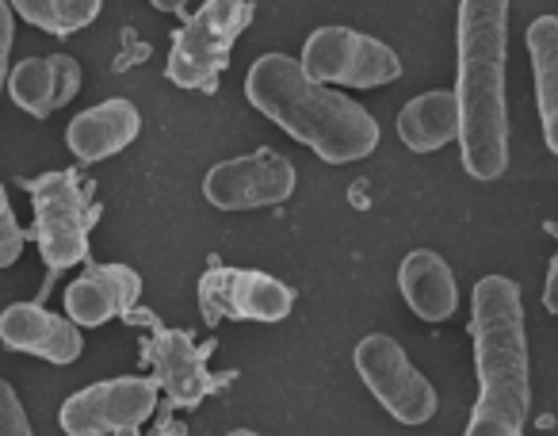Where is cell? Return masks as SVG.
Listing matches in <instances>:
<instances>
[{"instance_id":"cell-1","label":"cell","mask_w":558,"mask_h":436,"mask_svg":"<svg viewBox=\"0 0 558 436\" xmlns=\"http://www.w3.org/2000/svg\"><path fill=\"white\" fill-rule=\"evenodd\" d=\"M505 55L509 0H459V149L474 180H497L509 169Z\"/></svg>"},{"instance_id":"cell-2","label":"cell","mask_w":558,"mask_h":436,"mask_svg":"<svg viewBox=\"0 0 558 436\" xmlns=\"http://www.w3.org/2000/svg\"><path fill=\"white\" fill-rule=\"evenodd\" d=\"M245 96L264 119L311 146L322 161L352 165L379 146V123L356 100L318 85L288 55H264L248 65Z\"/></svg>"},{"instance_id":"cell-3","label":"cell","mask_w":558,"mask_h":436,"mask_svg":"<svg viewBox=\"0 0 558 436\" xmlns=\"http://www.w3.org/2000/svg\"><path fill=\"white\" fill-rule=\"evenodd\" d=\"M471 341L478 372L474 410L524 428L532 410V360H527L524 306L509 276H482L471 295Z\"/></svg>"},{"instance_id":"cell-4","label":"cell","mask_w":558,"mask_h":436,"mask_svg":"<svg viewBox=\"0 0 558 436\" xmlns=\"http://www.w3.org/2000/svg\"><path fill=\"white\" fill-rule=\"evenodd\" d=\"M248 0H203V9L187 16L169 47L165 73L177 88L187 93H218V81L230 70V55L241 32L253 24Z\"/></svg>"},{"instance_id":"cell-5","label":"cell","mask_w":558,"mask_h":436,"mask_svg":"<svg viewBox=\"0 0 558 436\" xmlns=\"http://www.w3.org/2000/svg\"><path fill=\"white\" fill-rule=\"evenodd\" d=\"M35 207V242L50 272L81 265L88 257V234H93L100 203L93 199V184L77 172H47L32 180Z\"/></svg>"},{"instance_id":"cell-6","label":"cell","mask_w":558,"mask_h":436,"mask_svg":"<svg viewBox=\"0 0 558 436\" xmlns=\"http://www.w3.org/2000/svg\"><path fill=\"white\" fill-rule=\"evenodd\" d=\"M303 73L318 85L379 88L402 77V62L387 43L352 27H318L303 47Z\"/></svg>"},{"instance_id":"cell-7","label":"cell","mask_w":558,"mask_h":436,"mask_svg":"<svg viewBox=\"0 0 558 436\" xmlns=\"http://www.w3.org/2000/svg\"><path fill=\"white\" fill-rule=\"evenodd\" d=\"M356 372L383 410L402 425H425L436 417V387L413 367L405 349L387 334H372L356 344Z\"/></svg>"},{"instance_id":"cell-8","label":"cell","mask_w":558,"mask_h":436,"mask_svg":"<svg viewBox=\"0 0 558 436\" xmlns=\"http://www.w3.org/2000/svg\"><path fill=\"white\" fill-rule=\"evenodd\" d=\"M154 410L157 383L146 375H123V379H104L70 395L58 421L65 436H108L138 428Z\"/></svg>"},{"instance_id":"cell-9","label":"cell","mask_w":558,"mask_h":436,"mask_svg":"<svg viewBox=\"0 0 558 436\" xmlns=\"http://www.w3.org/2000/svg\"><path fill=\"white\" fill-rule=\"evenodd\" d=\"M295 165L279 149L264 146L256 154L218 161L203 180V195L218 210H256L295 195Z\"/></svg>"},{"instance_id":"cell-10","label":"cell","mask_w":558,"mask_h":436,"mask_svg":"<svg viewBox=\"0 0 558 436\" xmlns=\"http://www.w3.org/2000/svg\"><path fill=\"white\" fill-rule=\"evenodd\" d=\"M295 306V291L253 268H210L199 280V311L207 326L218 322H283Z\"/></svg>"},{"instance_id":"cell-11","label":"cell","mask_w":558,"mask_h":436,"mask_svg":"<svg viewBox=\"0 0 558 436\" xmlns=\"http://www.w3.org/2000/svg\"><path fill=\"white\" fill-rule=\"evenodd\" d=\"M210 344H199L180 329H157L146 341V360L157 372V390L165 387V395L177 405H199L210 390L218 387V379L207 372Z\"/></svg>"},{"instance_id":"cell-12","label":"cell","mask_w":558,"mask_h":436,"mask_svg":"<svg viewBox=\"0 0 558 436\" xmlns=\"http://www.w3.org/2000/svg\"><path fill=\"white\" fill-rule=\"evenodd\" d=\"M0 341L12 352H32L50 364H73L85 349L77 322L43 311L35 303H12L0 314Z\"/></svg>"},{"instance_id":"cell-13","label":"cell","mask_w":558,"mask_h":436,"mask_svg":"<svg viewBox=\"0 0 558 436\" xmlns=\"http://www.w3.org/2000/svg\"><path fill=\"white\" fill-rule=\"evenodd\" d=\"M142 295V276L126 265H88L77 280L65 288V311L77 326H104L119 314L134 311Z\"/></svg>"},{"instance_id":"cell-14","label":"cell","mask_w":558,"mask_h":436,"mask_svg":"<svg viewBox=\"0 0 558 436\" xmlns=\"http://www.w3.org/2000/svg\"><path fill=\"white\" fill-rule=\"evenodd\" d=\"M142 131V116L131 100L116 96V100H104L96 108L81 111L70 126H65V142H70L73 157L85 165L108 161V157L123 154Z\"/></svg>"},{"instance_id":"cell-15","label":"cell","mask_w":558,"mask_h":436,"mask_svg":"<svg viewBox=\"0 0 558 436\" xmlns=\"http://www.w3.org/2000/svg\"><path fill=\"white\" fill-rule=\"evenodd\" d=\"M12 100L35 119L54 116L58 108L77 96L81 88V65L70 55H50V58H24L9 77Z\"/></svg>"},{"instance_id":"cell-16","label":"cell","mask_w":558,"mask_h":436,"mask_svg":"<svg viewBox=\"0 0 558 436\" xmlns=\"http://www.w3.org/2000/svg\"><path fill=\"white\" fill-rule=\"evenodd\" d=\"M398 291L421 322H448L459 311V283L451 265L433 250H413L398 268Z\"/></svg>"},{"instance_id":"cell-17","label":"cell","mask_w":558,"mask_h":436,"mask_svg":"<svg viewBox=\"0 0 558 436\" xmlns=\"http://www.w3.org/2000/svg\"><path fill=\"white\" fill-rule=\"evenodd\" d=\"M398 138L410 146L413 154H436L448 142L459 138V100L456 93H421L410 100L398 116Z\"/></svg>"},{"instance_id":"cell-18","label":"cell","mask_w":558,"mask_h":436,"mask_svg":"<svg viewBox=\"0 0 558 436\" xmlns=\"http://www.w3.org/2000/svg\"><path fill=\"white\" fill-rule=\"evenodd\" d=\"M527 55L535 70V104H539L543 138L558 157V16H539L527 24Z\"/></svg>"},{"instance_id":"cell-19","label":"cell","mask_w":558,"mask_h":436,"mask_svg":"<svg viewBox=\"0 0 558 436\" xmlns=\"http://www.w3.org/2000/svg\"><path fill=\"white\" fill-rule=\"evenodd\" d=\"M12 12L47 35H73L100 16L104 0H9Z\"/></svg>"},{"instance_id":"cell-20","label":"cell","mask_w":558,"mask_h":436,"mask_svg":"<svg viewBox=\"0 0 558 436\" xmlns=\"http://www.w3.org/2000/svg\"><path fill=\"white\" fill-rule=\"evenodd\" d=\"M24 245H27V230L20 227L16 210H12V203H9V192L0 184V268L16 265Z\"/></svg>"},{"instance_id":"cell-21","label":"cell","mask_w":558,"mask_h":436,"mask_svg":"<svg viewBox=\"0 0 558 436\" xmlns=\"http://www.w3.org/2000/svg\"><path fill=\"white\" fill-rule=\"evenodd\" d=\"M0 436H35L27 410L9 379H0Z\"/></svg>"},{"instance_id":"cell-22","label":"cell","mask_w":558,"mask_h":436,"mask_svg":"<svg viewBox=\"0 0 558 436\" xmlns=\"http://www.w3.org/2000/svg\"><path fill=\"white\" fill-rule=\"evenodd\" d=\"M466 436H524V428L512 425L505 417H494V413H471V425H466Z\"/></svg>"},{"instance_id":"cell-23","label":"cell","mask_w":558,"mask_h":436,"mask_svg":"<svg viewBox=\"0 0 558 436\" xmlns=\"http://www.w3.org/2000/svg\"><path fill=\"white\" fill-rule=\"evenodd\" d=\"M12 4L9 0H0V93H4V81H9V55H12Z\"/></svg>"},{"instance_id":"cell-24","label":"cell","mask_w":558,"mask_h":436,"mask_svg":"<svg viewBox=\"0 0 558 436\" xmlns=\"http://www.w3.org/2000/svg\"><path fill=\"white\" fill-rule=\"evenodd\" d=\"M543 306H547L550 314H558V253H555V261H550L547 283H543Z\"/></svg>"},{"instance_id":"cell-25","label":"cell","mask_w":558,"mask_h":436,"mask_svg":"<svg viewBox=\"0 0 558 436\" xmlns=\"http://www.w3.org/2000/svg\"><path fill=\"white\" fill-rule=\"evenodd\" d=\"M157 12H172V16H180V12L187 9V0H149Z\"/></svg>"},{"instance_id":"cell-26","label":"cell","mask_w":558,"mask_h":436,"mask_svg":"<svg viewBox=\"0 0 558 436\" xmlns=\"http://www.w3.org/2000/svg\"><path fill=\"white\" fill-rule=\"evenodd\" d=\"M226 436H260V433H253V428H233V433H226Z\"/></svg>"}]
</instances>
